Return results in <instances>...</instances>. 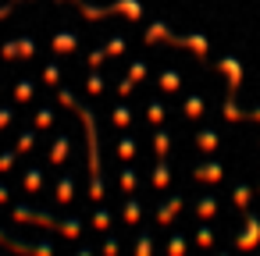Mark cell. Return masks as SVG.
I'll return each mask as SVG.
<instances>
[{"instance_id": "603a6c76", "label": "cell", "mask_w": 260, "mask_h": 256, "mask_svg": "<svg viewBox=\"0 0 260 256\" xmlns=\"http://www.w3.org/2000/svg\"><path fill=\"white\" fill-rule=\"evenodd\" d=\"M235 196H239V199H235V203H239V206H246V203H249V199H246V196H249V189H246V185H242V189H239V192H235Z\"/></svg>"}, {"instance_id": "8fae6325", "label": "cell", "mask_w": 260, "mask_h": 256, "mask_svg": "<svg viewBox=\"0 0 260 256\" xmlns=\"http://www.w3.org/2000/svg\"><path fill=\"white\" fill-rule=\"evenodd\" d=\"M136 256H153V242H150L146 235L136 238Z\"/></svg>"}, {"instance_id": "9a60e30c", "label": "cell", "mask_w": 260, "mask_h": 256, "mask_svg": "<svg viewBox=\"0 0 260 256\" xmlns=\"http://www.w3.org/2000/svg\"><path fill=\"white\" fill-rule=\"evenodd\" d=\"M93 224H96L100 231H107V224H111V213H107V210H100V213L93 217Z\"/></svg>"}, {"instance_id": "4316f807", "label": "cell", "mask_w": 260, "mask_h": 256, "mask_svg": "<svg viewBox=\"0 0 260 256\" xmlns=\"http://www.w3.org/2000/svg\"><path fill=\"white\" fill-rule=\"evenodd\" d=\"M75 256H93V252H89V249H79V252H75Z\"/></svg>"}, {"instance_id": "30bf717a", "label": "cell", "mask_w": 260, "mask_h": 256, "mask_svg": "<svg viewBox=\"0 0 260 256\" xmlns=\"http://www.w3.org/2000/svg\"><path fill=\"white\" fill-rule=\"evenodd\" d=\"M196 210H200V217H214V210H217V203H214L210 196H203V199L196 203Z\"/></svg>"}, {"instance_id": "e0dca14e", "label": "cell", "mask_w": 260, "mask_h": 256, "mask_svg": "<svg viewBox=\"0 0 260 256\" xmlns=\"http://www.w3.org/2000/svg\"><path fill=\"white\" fill-rule=\"evenodd\" d=\"M104 252H107V256H118V238H111V235H107V242H104Z\"/></svg>"}, {"instance_id": "44dd1931", "label": "cell", "mask_w": 260, "mask_h": 256, "mask_svg": "<svg viewBox=\"0 0 260 256\" xmlns=\"http://www.w3.org/2000/svg\"><path fill=\"white\" fill-rule=\"evenodd\" d=\"M200 146H203V150H214L217 142H214V135H200Z\"/></svg>"}, {"instance_id": "6da1fadb", "label": "cell", "mask_w": 260, "mask_h": 256, "mask_svg": "<svg viewBox=\"0 0 260 256\" xmlns=\"http://www.w3.org/2000/svg\"><path fill=\"white\" fill-rule=\"evenodd\" d=\"M0 245L11 249V252H25V256H54V245H47V242H40V245H25V242L11 238V235H4V231H0Z\"/></svg>"}, {"instance_id": "5bb4252c", "label": "cell", "mask_w": 260, "mask_h": 256, "mask_svg": "<svg viewBox=\"0 0 260 256\" xmlns=\"http://www.w3.org/2000/svg\"><path fill=\"white\" fill-rule=\"evenodd\" d=\"M196 242H200V245H214V231H210V228H200V231H196Z\"/></svg>"}, {"instance_id": "ffe728a7", "label": "cell", "mask_w": 260, "mask_h": 256, "mask_svg": "<svg viewBox=\"0 0 260 256\" xmlns=\"http://www.w3.org/2000/svg\"><path fill=\"white\" fill-rule=\"evenodd\" d=\"M15 164V153H4V157H0V171H8Z\"/></svg>"}, {"instance_id": "ac0fdd59", "label": "cell", "mask_w": 260, "mask_h": 256, "mask_svg": "<svg viewBox=\"0 0 260 256\" xmlns=\"http://www.w3.org/2000/svg\"><path fill=\"white\" fill-rule=\"evenodd\" d=\"M153 181H157V185H168V167H164V164L157 167V174H153Z\"/></svg>"}, {"instance_id": "8992f818", "label": "cell", "mask_w": 260, "mask_h": 256, "mask_svg": "<svg viewBox=\"0 0 260 256\" xmlns=\"http://www.w3.org/2000/svg\"><path fill=\"white\" fill-rule=\"evenodd\" d=\"M64 157H68V139L61 135V139H57V146H54V153H50V160H54V164H61Z\"/></svg>"}, {"instance_id": "2e32d148", "label": "cell", "mask_w": 260, "mask_h": 256, "mask_svg": "<svg viewBox=\"0 0 260 256\" xmlns=\"http://www.w3.org/2000/svg\"><path fill=\"white\" fill-rule=\"evenodd\" d=\"M132 185H136V174H132V171H121V189L132 192Z\"/></svg>"}, {"instance_id": "d4e9b609", "label": "cell", "mask_w": 260, "mask_h": 256, "mask_svg": "<svg viewBox=\"0 0 260 256\" xmlns=\"http://www.w3.org/2000/svg\"><path fill=\"white\" fill-rule=\"evenodd\" d=\"M0 203H11V192H8L4 185H0Z\"/></svg>"}, {"instance_id": "7c38bea8", "label": "cell", "mask_w": 260, "mask_h": 256, "mask_svg": "<svg viewBox=\"0 0 260 256\" xmlns=\"http://www.w3.org/2000/svg\"><path fill=\"white\" fill-rule=\"evenodd\" d=\"M182 252H185V238H178V235H175V238L168 242V256H182Z\"/></svg>"}, {"instance_id": "ba28073f", "label": "cell", "mask_w": 260, "mask_h": 256, "mask_svg": "<svg viewBox=\"0 0 260 256\" xmlns=\"http://www.w3.org/2000/svg\"><path fill=\"white\" fill-rule=\"evenodd\" d=\"M40 185H43V174L40 171H25V189L29 192H40Z\"/></svg>"}, {"instance_id": "3957f363", "label": "cell", "mask_w": 260, "mask_h": 256, "mask_svg": "<svg viewBox=\"0 0 260 256\" xmlns=\"http://www.w3.org/2000/svg\"><path fill=\"white\" fill-rule=\"evenodd\" d=\"M256 235H260V221L249 213V217H246V235L239 238V249H249V245L256 242Z\"/></svg>"}, {"instance_id": "484cf974", "label": "cell", "mask_w": 260, "mask_h": 256, "mask_svg": "<svg viewBox=\"0 0 260 256\" xmlns=\"http://www.w3.org/2000/svg\"><path fill=\"white\" fill-rule=\"evenodd\" d=\"M8 121H11V114H8V111H0V128H4Z\"/></svg>"}, {"instance_id": "7a4b0ae2", "label": "cell", "mask_w": 260, "mask_h": 256, "mask_svg": "<svg viewBox=\"0 0 260 256\" xmlns=\"http://www.w3.org/2000/svg\"><path fill=\"white\" fill-rule=\"evenodd\" d=\"M15 221H22V224H40V228H50V231H61V221H54L50 213L29 210V206H15Z\"/></svg>"}, {"instance_id": "7402d4cb", "label": "cell", "mask_w": 260, "mask_h": 256, "mask_svg": "<svg viewBox=\"0 0 260 256\" xmlns=\"http://www.w3.org/2000/svg\"><path fill=\"white\" fill-rule=\"evenodd\" d=\"M157 153H160V157L168 153V135H157Z\"/></svg>"}, {"instance_id": "277c9868", "label": "cell", "mask_w": 260, "mask_h": 256, "mask_svg": "<svg viewBox=\"0 0 260 256\" xmlns=\"http://www.w3.org/2000/svg\"><path fill=\"white\" fill-rule=\"evenodd\" d=\"M182 206H185V203H182L178 196H175V199H168V203L160 206V213H157V221H160V224H168V221H171V217H175V213H178Z\"/></svg>"}, {"instance_id": "d6986e66", "label": "cell", "mask_w": 260, "mask_h": 256, "mask_svg": "<svg viewBox=\"0 0 260 256\" xmlns=\"http://www.w3.org/2000/svg\"><path fill=\"white\" fill-rule=\"evenodd\" d=\"M125 217H128V221L136 224V221H139V203H128V210H125Z\"/></svg>"}, {"instance_id": "9c48e42d", "label": "cell", "mask_w": 260, "mask_h": 256, "mask_svg": "<svg viewBox=\"0 0 260 256\" xmlns=\"http://www.w3.org/2000/svg\"><path fill=\"white\" fill-rule=\"evenodd\" d=\"M57 199L61 203H72V178H61L57 181Z\"/></svg>"}, {"instance_id": "cb8c5ba5", "label": "cell", "mask_w": 260, "mask_h": 256, "mask_svg": "<svg viewBox=\"0 0 260 256\" xmlns=\"http://www.w3.org/2000/svg\"><path fill=\"white\" fill-rule=\"evenodd\" d=\"M121 157H125V160L132 157V139H125V142H121Z\"/></svg>"}, {"instance_id": "52a82bcc", "label": "cell", "mask_w": 260, "mask_h": 256, "mask_svg": "<svg viewBox=\"0 0 260 256\" xmlns=\"http://www.w3.org/2000/svg\"><path fill=\"white\" fill-rule=\"evenodd\" d=\"M196 178H207V181H217V178H221V167H217V164H207V167H200V171H196Z\"/></svg>"}, {"instance_id": "4fadbf2b", "label": "cell", "mask_w": 260, "mask_h": 256, "mask_svg": "<svg viewBox=\"0 0 260 256\" xmlns=\"http://www.w3.org/2000/svg\"><path fill=\"white\" fill-rule=\"evenodd\" d=\"M32 146H36V135H32V132H25V135L18 139V153H29Z\"/></svg>"}, {"instance_id": "5b68a950", "label": "cell", "mask_w": 260, "mask_h": 256, "mask_svg": "<svg viewBox=\"0 0 260 256\" xmlns=\"http://www.w3.org/2000/svg\"><path fill=\"white\" fill-rule=\"evenodd\" d=\"M61 235H64V238H79V235H82V221H75V217L61 221Z\"/></svg>"}]
</instances>
